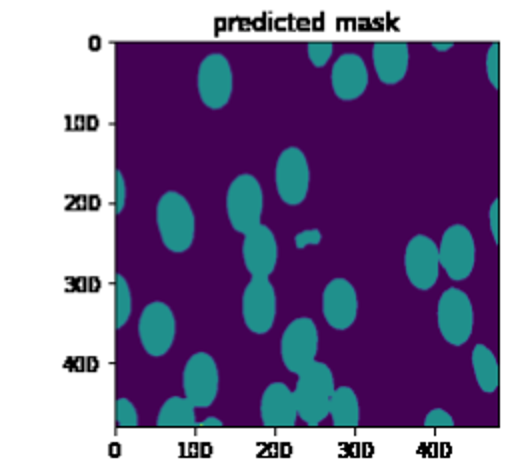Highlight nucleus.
<instances>
[{"label":"nucleus","instance_id":"1","mask_svg":"<svg viewBox=\"0 0 512 474\" xmlns=\"http://www.w3.org/2000/svg\"><path fill=\"white\" fill-rule=\"evenodd\" d=\"M334 392V376L328 364L312 360L298 372L296 386L292 390L298 418L308 426H318L330 410Z\"/></svg>","mask_w":512,"mask_h":474},{"label":"nucleus","instance_id":"2","mask_svg":"<svg viewBox=\"0 0 512 474\" xmlns=\"http://www.w3.org/2000/svg\"><path fill=\"white\" fill-rule=\"evenodd\" d=\"M156 226L162 244L170 252H184L194 240V212L188 200L176 192H164L156 202Z\"/></svg>","mask_w":512,"mask_h":474},{"label":"nucleus","instance_id":"3","mask_svg":"<svg viewBox=\"0 0 512 474\" xmlns=\"http://www.w3.org/2000/svg\"><path fill=\"white\" fill-rule=\"evenodd\" d=\"M262 208V186L256 176L248 172L238 174L226 190V214L230 226L240 234L248 232L252 226L260 224Z\"/></svg>","mask_w":512,"mask_h":474},{"label":"nucleus","instance_id":"4","mask_svg":"<svg viewBox=\"0 0 512 474\" xmlns=\"http://www.w3.org/2000/svg\"><path fill=\"white\" fill-rule=\"evenodd\" d=\"M436 320L440 334L448 344H466L474 326V310L468 294L460 288H446L438 298Z\"/></svg>","mask_w":512,"mask_h":474},{"label":"nucleus","instance_id":"5","mask_svg":"<svg viewBox=\"0 0 512 474\" xmlns=\"http://www.w3.org/2000/svg\"><path fill=\"white\" fill-rule=\"evenodd\" d=\"M176 336V318L168 304L154 300L146 304L138 318V338L148 356H164Z\"/></svg>","mask_w":512,"mask_h":474},{"label":"nucleus","instance_id":"6","mask_svg":"<svg viewBox=\"0 0 512 474\" xmlns=\"http://www.w3.org/2000/svg\"><path fill=\"white\" fill-rule=\"evenodd\" d=\"M476 246L472 232L464 224H452L444 230L438 244V262L452 280H466L474 270Z\"/></svg>","mask_w":512,"mask_h":474},{"label":"nucleus","instance_id":"7","mask_svg":"<svg viewBox=\"0 0 512 474\" xmlns=\"http://www.w3.org/2000/svg\"><path fill=\"white\" fill-rule=\"evenodd\" d=\"M198 94L204 106L212 110H220L228 104L232 96V68L228 58L222 52H210L202 58L198 66Z\"/></svg>","mask_w":512,"mask_h":474},{"label":"nucleus","instance_id":"8","mask_svg":"<svg viewBox=\"0 0 512 474\" xmlns=\"http://www.w3.org/2000/svg\"><path fill=\"white\" fill-rule=\"evenodd\" d=\"M274 182L282 202L296 206L306 198L310 184V168L304 152L298 146H288L278 154Z\"/></svg>","mask_w":512,"mask_h":474},{"label":"nucleus","instance_id":"9","mask_svg":"<svg viewBox=\"0 0 512 474\" xmlns=\"http://www.w3.org/2000/svg\"><path fill=\"white\" fill-rule=\"evenodd\" d=\"M318 352V330L312 318H294L282 332L280 356L288 372L298 374L306 364L316 360Z\"/></svg>","mask_w":512,"mask_h":474},{"label":"nucleus","instance_id":"10","mask_svg":"<svg viewBox=\"0 0 512 474\" xmlns=\"http://www.w3.org/2000/svg\"><path fill=\"white\" fill-rule=\"evenodd\" d=\"M242 318L250 332L266 334L276 318V294L268 276H252L242 292Z\"/></svg>","mask_w":512,"mask_h":474},{"label":"nucleus","instance_id":"11","mask_svg":"<svg viewBox=\"0 0 512 474\" xmlns=\"http://www.w3.org/2000/svg\"><path fill=\"white\" fill-rule=\"evenodd\" d=\"M182 388L194 408H206L214 402L218 394V366L208 352H196L186 360Z\"/></svg>","mask_w":512,"mask_h":474},{"label":"nucleus","instance_id":"12","mask_svg":"<svg viewBox=\"0 0 512 474\" xmlns=\"http://www.w3.org/2000/svg\"><path fill=\"white\" fill-rule=\"evenodd\" d=\"M404 270L414 288L430 290L440 272L438 244L426 234L412 236L404 252Z\"/></svg>","mask_w":512,"mask_h":474},{"label":"nucleus","instance_id":"13","mask_svg":"<svg viewBox=\"0 0 512 474\" xmlns=\"http://www.w3.org/2000/svg\"><path fill=\"white\" fill-rule=\"evenodd\" d=\"M242 260L252 276H270L274 272L278 260V244L272 228L260 222L244 232Z\"/></svg>","mask_w":512,"mask_h":474},{"label":"nucleus","instance_id":"14","mask_svg":"<svg viewBox=\"0 0 512 474\" xmlns=\"http://www.w3.org/2000/svg\"><path fill=\"white\" fill-rule=\"evenodd\" d=\"M322 314L334 330H346L358 314V298L354 286L346 278H332L322 292Z\"/></svg>","mask_w":512,"mask_h":474},{"label":"nucleus","instance_id":"15","mask_svg":"<svg viewBox=\"0 0 512 474\" xmlns=\"http://www.w3.org/2000/svg\"><path fill=\"white\" fill-rule=\"evenodd\" d=\"M330 84L336 98L352 102L368 88V68L360 54L344 52L336 58L330 70Z\"/></svg>","mask_w":512,"mask_h":474},{"label":"nucleus","instance_id":"16","mask_svg":"<svg viewBox=\"0 0 512 474\" xmlns=\"http://www.w3.org/2000/svg\"><path fill=\"white\" fill-rule=\"evenodd\" d=\"M298 418L292 390L284 382H272L264 388L260 398V420L264 426L288 428Z\"/></svg>","mask_w":512,"mask_h":474},{"label":"nucleus","instance_id":"17","mask_svg":"<svg viewBox=\"0 0 512 474\" xmlns=\"http://www.w3.org/2000/svg\"><path fill=\"white\" fill-rule=\"evenodd\" d=\"M372 62L376 76L382 84H398L406 72L410 62V52L406 42H374L372 44Z\"/></svg>","mask_w":512,"mask_h":474},{"label":"nucleus","instance_id":"18","mask_svg":"<svg viewBox=\"0 0 512 474\" xmlns=\"http://www.w3.org/2000/svg\"><path fill=\"white\" fill-rule=\"evenodd\" d=\"M328 414H330L334 426H340V428L358 426V422H360V406H358L356 392L350 386L334 388Z\"/></svg>","mask_w":512,"mask_h":474},{"label":"nucleus","instance_id":"19","mask_svg":"<svg viewBox=\"0 0 512 474\" xmlns=\"http://www.w3.org/2000/svg\"><path fill=\"white\" fill-rule=\"evenodd\" d=\"M472 368H474V376L476 382L480 386L482 392H496L498 384H500V366L498 360L494 356V352L484 346V344H476L472 350Z\"/></svg>","mask_w":512,"mask_h":474},{"label":"nucleus","instance_id":"20","mask_svg":"<svg viewBox=\"0 0 512 474\" xmlns=\"http://www.w3.org/2000/svg\"><path fill=\"white\" fill-rule=\"evenodd\" d=\"M158 426H194L196 424V414L194 406L186 396H170L158 416H156Z\"/></svg>","mask_w":512,"mask_h":474},{"label":"nucleus","instance_id":"21","mask_svg":"<svg viewBox=\"0 0 512 474\" xmlns=\"http://www.w3.org/2000/svg\"><path fill=\"white\" fill-rule=\"evenodd\" d=\"M132 312L130 286L122 274H116V328H122Z\"/></svg>","mask_w":512,"mask_h":474},{"label":"nucleus","instance_id":"22","mask_svg":"<svg viewBox=\"0 0 512 474\" xmlns=\"http://www.w3.org/2000/svg\"><path fill=\"white\" fill-rule=\"evenodd\" d=\"M116 424L122 428H132L138 424V412L128 398L116 400Z\"/></svg>","mask_w":512,"mask_h":474},{"label":"nucleus","instance_id":"23","mask_svg":"<svg viewBox=\"0 0 512 474\" xmlns=\"http://www.w3.org/2000/svg\"><path fill=\"white\" fill-rule=\"evenodd\" d=\"M486 74L494 88L500 86V44L492 42L486 54Z\"/></svg>","mask_w":512,"mask_h":474},{"label":"nucleus","instance_id":"24","mask_svg":"<svg viewBox=\"0 0 512 474\" xmlns=\"http://www.w3.org/2000/svg\"><path fill=\"white\" fill-rule=\"evenodd\" d=\"M306 50H308L310 62H312L314 66L322 68V66L330 60L332 50H334V44H332V42H308Z\"/></svg>","mask_w":512,"mask_h":474},{"label":"nucleus","instance_id":"25","mask_svg":"<svg viewBox=\"0 0 512 474\" xmlns=\"http://www.w3.org/2000/svg\"><path fill=\"white\" fill-rule=\"evenodd\" d=\"M424 426H454V420H452V416L446 410L434 408V410H430L426 414Z\"/></svg>","mask_w":512,"mask_h":474},{"label":"nucleus","instance_id":"26","mask_svg":"<svg viewBox=\"0 0 512 474\" xmlns=\"http://www.w3.org/2000/svg\"><path fill=\"white\" fill-rule=\"evenodd\" d=\"M498 212H500V200H498V196H496V198L492 200L490 212H488V218H490V232H492V238H494L496 244L500 242V220H498Z\"/></svg>","mask_w":512,"mask_h":474},{"label":"nucleus","instance_id":"27","mask_svg":"<svg viewBox=\"0 0 512 474\" xmlns=\"http://www.w3.org/2000/svg\"><path fill=\"white\" fill-rule=\"evenodd\" d=\"M126 202V184H124V174L122 170H116V214L124 210Z\"/></svg>","mask_w":512,"mask_h":474},{"label":"nucleus","instance_id":"28","mask_svg":"<svg viewBox=\"0 0 512 474\" xmlns=\"http://www.w3.org/2000/svg\"><path fill=\"white\" fill-rule=\"evenodd\" d=\"M320 238H322V234L318 232V230H304V232H298L296 234V246L298 248H304V246H310V244H318L320 242Z\"/></svg>","mask_w":512,"mask_h":474},{"label":"nucleus","instance_id":"29","mask_svg":"<svg viewBox=\"0 0 512 474\" xmlns=\"http://www.w3.org/2000/svg\"><path fill=\"white\" fill-rule=\"evenodd\" d=\"M202 426H222V422L216 416H208L202 420Z\"/></svg>","mask_w":512,"mask_h":474},{"label":"nucleus","instance_id":"30","mask_svg":"<svg viewBox=\"0 0 512 474\" xmlns=\"http://www.w3.org/2000/svg\"><path fill=\"white\" fill-rule=\"evenodd\" d=\"M452 46H454L452 42H432V48H436V50H448Z\"/></svg>","mask_w":512,"mask_h":474}]
</instances>
